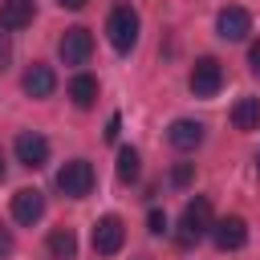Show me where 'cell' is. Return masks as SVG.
I'll use <instances>...</instances> for the list:
<instances>
[{"mask_svg":"<svg viewBox=\"0 0 260 260\" xmlns=\"http://www.w3.org/2000/svg\"><path fill=\"white\" fill-rule=\"evenodd\" d=\"M211 199L207 195H195L187 199L183 215H179V244H199L203 236H211Z\"/></svg>","mask_w":260,"mask_h":260,"instance_id":"1","label":"cell"},{"mask_svg":"<svg viewBox=\"0 0 260 260\" xmlns=\"http://www.w3.org/2000/svg\"><path fill=\"white\" fill-rule=\"evenodd\" d=\"M106 37H110V45L118 53H130L138 45V12L130 4H118L110 12V20H106Z\"/></svg>","mask_w":260,"mask_h":260,"instance_id":"2","label":"cell"},{"mask_svg":"<svg viewBox=\"0 0 260 260\" xmlns=\"http://www.w3.org/2000/svg\"><path fill=\"white\" fill-rule=\"evenodd\" d=\"M215 32H219L223 41H244V37L252 32V16H248V8H240V4L219 8V16H215Z\"/></svg>","mask_w":260,"mask_h":260,"instance_id":"9","label":"cell"},{"mask_svg":"<svg viewBox=\"0 0 260 260\" xmlns=\"http://www.w3.org/2000/svg\"><path fill=\"white\" fill-rule=\"evenodd\" d=\"M118 130H122V118H118V114H110V122H106V138H110V142H118Z\"/></svg>","mask_w":260,"mask_h":260,"instance_id":"23","label":"cell"},{"mask_svg":"<svg viewBox=\"0 0 260 260\" xmlns=\"http://www.w3.org/2000/svg\"><path fill=\"white\" fill-rule=\"evenodd\" d=\"M167 142H171L175 150L191 154V150H199V146H203V126H199L195 118H175V122H171V130H167Z\"/></svg>","mask_w":260,"mask_h":260,"instance_id":"11","label":"cell"},{"mask_svg":"<svg viewBox=\"0 0 260 260\" xmlns=\"http://www.w3.org/2000/svg\"><path fill=\"white\" fill-rule=\"evenodd\" d=\"M45 248H49V256H53V260H73V256H77V236H73L69 228H53Z\"/></svg>","mask_w":260,"mask_h":260,"instance_id":"16","label":"cell"},{"mask_svg":"<svg viewBox=\"0 0 260 260\" xmlns=\"http://www.w3.org/2000/svg\"><path fill=\"white\" fill-rule=\"evenodd\" d=\"M146 232H150V236H162V232H167V215H162L158 207L146 215Z\"/></svg>","mask_w":260,"mask_h":260,"instance_id":"19","label":"cell"},{"mask_svg":"<svg viewBox=\"0 0 260 260\" xmlns=\"http://www.w3.org/2000/svg\"><path fill=\"white\" fill-rule=\"evenodd\" d=\"M12 248H16V240H12V232L0 223V260H8V256H12Z\"/></svg>","mask_w":260,"mask_h":260,"instance_id":"20","label":"cell"},{"mask_svg":"<svg viewBox=\"0 0 260 260\" xmlns=\"http://www.w3.org/2000/svg\"><path fill=\"white\" fill-rule=\"evenodd\" d=\"M122 244H126V223L118 215H102L93 223V252L98 256H114V252H122Z\"/></svg>","mask_w":260,"mask_h":260,"instance_id":"7","label":"cell"},{"mask_svg":"<svg viewBox=\"0 0 260 260\" xmlns=\"http://www.w3.org/2000/svg\"><path fill=\"white\" fill-rule=\"evenodd\" d=\"M12 150H16V162L28 167V171H41L49 162V138H41L37 130H20L16 142H12Z\"/></svg>","mask_w":260,"mask_h":260,"instance_id":"6","label":"cell"},{"mask_svg":"<svg viewBox=\"0 0 260 260\" xmlns=\"http://www.w3.org/2000/svg\"><path fill=\"white\" fill-rule=\"evenodd\" d=\"M20 89H24L28 98H49V93L57 89V73H53L49 65L32 61V65L24 69V77H20Z\"/></svg>","mask_w":260,"mask_h":260,"instance_id":"12","label":"cell"},{"mask_svg":"<svg viewBox=\"0 0 260 260\" xmlns=\"http://www.w3.org/2000/svg\"><path fill=\"white\" fill-rule=\"evenodd\" d=\"M191 175H195V162H175L171 183H175V187H187V183H191Z\"/></svg>","mask_w":260,"mask_h":260,"instance_id":"18","label":"cell"},{"mask_svg":"<svg viewBox=\"0 0 260 260\" xmlns=\"http://www.w3.org/2000/svg\"><path fill=\"white\" fill-rule=\"evenodd\" d=\"M41 215H45V195H41L37 187H20V191L12 195V219L24 223V228H32Z\"/></svg>","mask_w":260,"mask_h":260,"instance_id":"10","label":"cell"},{"mask_svg":"<svg viewBox=\"0 0 260 260\" xmlns=\"http://www.w3.org/2000/svg\"><path fill=\"white\" fill-rule=\"evenodd\" d=\"M69 102H73L77 110H89V106L98 102V77H89V73H77V77L69 81Z\"/></svg>","mask_w":260,"mask_h":260,"instance_id":"14","label":"cell"},{"mask_svg":"<svg viewBox=\"0 0 260 260\" xmlns=\"http://www.w3.org/2000/svg\"><path fill=\"white\" fill-rule=\"evenodd\" d=\"M57 191L65 199H85L93 191V167L85 158H69L61 171H57Z\"/></svg>","mask_w":260,"mask_h":260,"instance_id":"3","label":"cell"},{"mask_svg":"<svg viewBox=\"0 0 260 260\" xmlns=\"http://www.w3.org/2000/svg\"><path fill=\"white\" fill-rule=\"evenodd\" d=\"M57 53H61V61H65V65H85V61H89V53H93V32H89V28H81V24L65 28V37L57 41Z\"/></svg>","mask_w":260,"mask_h":260,"instance_id":"5","label":"cell"},{"mask_svg":"<svg viewBox=\"0 0 260 260\" xmlns=\"http://www.w3.org/2000/svg\"><path fill=\"white\" fill-rule=\"evenodd\" d=\"M232 126L236 130H260V98H240L232 106Z\"/></svg>","mask_w":260,"mask_h":260,"instance_id":"15","label":"cell"},{"mask_svg":"<svg viewBox=\"0 0 260 260\" xmlns=\"http://www.w3.org/2000/svg\"><path fill=\"white\" fill-rule=\"evenodd\" d=\"M138 171H142L138 150H134V146H122V150H118V179H122V183H134Z\"/></svg>","mask_w":260,"mask_h":260,"instance_id":"17","label":"cell"},{"mask_svg":"<svg viewBox=\"0 0 260 260\" xmlns=\"http://www.w3.org/2000/svg\"><path fill=\"white\" fill-rule=\"evenodd\" d=\"M8 61H12V45H8V32H0V73L8 69Z\"/></svg>","mask_w":260,"mask_h":260,"instance_id":"21","label":"cell"},{"mask_svg":"<svg viewBox=\"0 0 260 260\" xmlns=\"http://www.w3.org/2000/svg\"><path fill=\"white\" fill-rule=\"evenodd\" d=\"M248 69L260 77V41H252V49H248Z\"/></svg>","mask_w":260,"mask_h":260,"instance_id":"22","label":"cell"},{"mask_svg":"<svg viewBox=\"0 0 260 260\" xmlns=\"http://www.w3.org/2000/svg\"><path fill=\"white\" fill-rule=\"evenodd\" d=\"M0 179H4V154H0Z\"/></svg>","mask_w":260,"mask_h":260,"instance_id":"25","label":"cell"},{"mask_svg":"<svg viewBox=\"0 0 260 260\" xmlns=\"http://www.w3.org/2000/svg\"><path fill=\"white\" fill-rule=\"evenodd\" d=\"M187 85H191L195 98H215L219 85H223V65L215 57H199L191 65V73H187Z\"/></svg>","mask_w":260,"mask_h":260,"instance_id":"4","label":"cell"},{"mask_svg":"<svg viewBox=\"0 0 260 260\" xmlns=\"http://www.w3.org/2000/svg\"><path fill=\"white\" fill-rule=\"evenodd\" d=\"M57 4H61V8H69V12H77V8H85L89 0H57Z\"/></svg>","mask_w":260,"mask_h":260,"instance_id":"24","label":"cell"},{"mask_svg":"<svg viewBox=\"0 0 260 260\" xmlns=\"http://www.w3.org/2000/svg\"><path fill=\"white\" fill-rule=\"evenodd\" d=\"M211 240H215L219 252L244 248V244H248V223H244V215H223V219H215V223H211Z\"/></svg>","mask_w":260,"mask_h":260,"instance_id":"8","label":"cell"},{"mask_svg":"<svg viewBox=\"0 0 260 260\" xmlns=\"http://www.w3.org/2000/svg\"><path fill=\"white\" fill-rule=\"evenodd\" d=\"M37 16L32 0H0V28L4 32H16V28H28Z\"/></svg>","mask_w":260,"mask_h":260,"instance_id":"13","label":"cell"},{"mask_svg":"<svg viewBox=\"0 0 260 260\" xmlns=\"http://www.w3.org/2000/svg\"><path fill=\"white\" fill-rule=\"evenodd\" d=\"M256 171H260V158H256Z\"/></svg>","mask_w":260,"mask_h":260,"instance_id":"26","label":"cell"}]
</instances>
